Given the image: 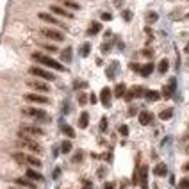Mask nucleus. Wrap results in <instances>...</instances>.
Masks as SVG:
<instances>
[{
	"mask_svg": "<svg viewBox=\"0 0 189 189\" xmlns=\"http://www.w3.org/2000/svg\"><path fill=\"white\" fill-rule=\"evenodd\" d=\"M32 59L34 61H38V63H41L43 66H48V68H52V70H57V72H64V66L59 61H55L52 57H48V55H45L41 52H34L32 54Z\"/></svg>",
	"mask_w": 189,
	"mask_h": 189,
	"instance_id": "obj_1",
	"label": "nucleus"
},
{
	"mask_svg": "<svg viewBox=\"0 0 189 189\" xmlns=\"http://www.w3.org/2000/svg\"><path fill=\"white\" fill-rule=\"evenodd\" d=\"M16 145L25 148V150H29V152H34V154H41L43 152L41 145H38L36 141H32L31 137H27V136H20V139L16 141Z\"/></svg>",
	"mask_w": 189,
	"mask_h": 189,
	"instance_id": "obj_2",
	"label": "nucleus"
},
{
	"mask_svg": "<svg viewBox=\"0 0 189 189\" xmlns=\"http://www.w3.org/2000/svg\"><path fill=\"white\" fill-rule=\"evenodd\" d=\"M21 114L31 116V118L38 120V121H50L48 114H46L43 109H36V107H23V109H21Z\"/></svg>",
	"mask_w": 189,
	"mask_h": 189,
	"instance_id": "obj_3",
	"label": "nucleus"
},
{
	"mask_svg": "<svg viewBox=\"0 0 189 189\" xmlns=\"http://www.w3.org/2000/svg\"><path fill=\"white\" fill-rule=\"evenodd\" d=\"M13 159H14L16 162H20V164H31L34 168H39V166H41V161L38 157H32V155H27V154H21V152L13 154Z\"/></svg>",
	"mask_w": 189,
	"mask_h": 189,
	"instance_id": "obj_4",
	"label": "nucleus"
},
{
	"mask_svg": "<svg viewBox=\"0 0 189 189\" xmlns=\"http://www.w3.org/2000/svg\"><path fill=\"white\" fill-rule=\"evenodd\" d=\"M29 73L34 75V77H38V79H43V80H55V75H54L52 72H46L41 66H31V68H29Z\"/></svg>",
	"mask_w": 189,
	"mask_h": 189,
	"instance_id": "obj_5",
	"label": "nucleus"
},
{
	"mask_svg": "<svg viewBox=\"0 0 189 189\" xmlns=\"http://www.w3.org/2000/svg\"><path fill=\"white\" fill-rule=\"evenodd\" d=\"M45 134V130H43L41 127H38V125H21L20 127V136H43Z\"/></svg>",
	"mask_w": 189,
	"mask_h": 189,
	"instance_id": "obj_6",
	"label": "nucleus"
},
{
	"mask_svg": "<svg viewBox=\"0 0 189 189\" xmlns=\"http://www.w3.org/2000/svg\"><path fill=\"white\" fill-rule=\"evenodd\" d=\"M41 34L45 36V38H48V39H54V41H63V39H64V34L61 31H57V29H48V27H43Z\"/></svg>",
	"mask_w": 189,
	"mask_h": 189,
	"instance_id": "obj_7",
	"label": "nucleus"
},
{
	"mask_svg": "<svg viewBox=\"0 0 189 189\" xmlns=\"http://www.w3.org/2000/svg\"><path fill=\"white\" fill-rule=\"evenodd\" d=\"M145 87L143 86H134V87H130L128 91H127V94H125V100H132V98H139V96H145Z\"/></svg>",
	"mask_w": 189,
	"mask_h": 189,
	"instance_id": "obj_8",
	"label": "nucleus"
},
{
	"mask_svg": "<svg viewBox=\"0 0 189 189\" xmlns=\"http://www.w3.org/2000/svg\"><path fill=\"white\" fill-rule=\"evenodd\" d=\"M25 100L27 102H32V104H50V100L46 98V96H43V94H38V93H27L25 94Z\"/></svg>",
	"mask_w": 189,
	"mask_h": 189,
	"instance_id": "obj_9",
	"label": "nucleus"
},
{
	"mask_svg": "<svg viewBox=\"0 0 189 189\" xmlns=\"http://www.w3.org/2000/svg\"><path fill=\"white\" fill-rule=\"evenodd\" d=\"M27 86L32 87V89H36V91H43V93H48V91H50L48 84H45L41 80H27Z\"/></svg>",
	"mask_w": 189,
	"mask_h": 189,
	"instance_id": "obj_10",
	"label": "nucleus"
},
{
	"mask_svg": "<svg viewBox=\"0 0 189 189\" xmlns=\"http://www.w3.org/2000/svg\"><path fill=\"white\" fill-rule=\"evenodd\" d=\"M39 20L46 21V23H52V25H59V27H63V29H68L64 23H61L57 18H54L52 14H46V13H39Z\"/></svg>",
	"mask_w": 189,
	"mask_h": 189,
	"instance_id": "obj_11",
	"label": "nucleus"
},
{
	"mask_svg": "<svg viewBox=\"0 0 189 189\" xmlns=\"http://www.w3.org/2000/svg\"><path fill=\"white\" fill-rule=\"evenodd\" d=\"M111 96H113V93L109 87H104L100 91V102L104 104V107H111Z\"/></svg>",
	"mask_w": 189,
	"mask_h": 189,
	"instance_id": "obj_12",
	"label": "nucleus"
},
{
	"mask_svg": "<svg viewBox=\"0 0 189 189\" xmlns=\"http://www.w3.org/2000/svg\"><path fill=\"white\" fill-rule=\"evenodd\" d=\"M139 182H141V189H148V166H141V169H139Z\"/></svg>",
	"mask_w": 189,
	"mask_h": 189,
	"instance_id": "obj_13",
	"label": "nucleus"
},
{
	"mask_svg": "<svg viewBox=\"0 0 189 189\" xmlns=\"http://www.w3.org/2000/svg\"><path fill=\"white\" fill-rule=\"evenodd\" d=\"M175 87H177V80H175V79H169L168 86H164V89H162V96H164V98H171Z\"/></svg>",
	"mask_w": 189,
	"mask_h": 189,
	"instance_id": "obj_14",
	"label": "nucleus"
},
{
	"mask_svg": "<svg viewBox=\"0 0 189 189\" xmlns=\"http://www.w3.org/2000/svg\"><path fill=\"white\" fill-rule=\"evenodd\" d=\"M152 120H154L152 113H148V111H141V113H139V123H141V125H150Z\"/></svg>",
	"mask_w": 189,
	"mask_h": 189,
	"instance_id": "obj_15",
	"label": "nucleus"
},
{
	"mask_svg": "<svg viewBox=\"0 0 189 189\" xmlns=\"http://www.w3.org/2000/svg\"><path fill=\"white\" fill-rule=\"evenodd\" d=\"M50 11H52L54 14H59V16H64V18H73V14H72L70 11L63 9V7H59V6H52Z\"/></svg>",
	"mask_w": 189,
	"mask_h": 189,
	"instance_id": "obj_16",
	"label": "nucleus"
},
{
	"mask_svg": "<svg viewBox=\"0 0 189 189\" xmlns=\"http://www.w3.org/2000/svg\"><path fill=\"white\" fill-rule=\"evenodd\" d=\"M16 184H18V186H21V187H27V189H36V184H34L32 180H29V179H23V177H20V179H16Z\"/></svg>",
	"mask_w": 189,
	"mask_h": 189,
	"instance_id": "obj_17",
	"label": "nucleus"
},
{
	"mask_svg": "<svg viewBox=\"0 0 189 189\" xmlns=\"http://www.w3.org/2000/svg\"><path fill=\"white\" fill-rule=\"evenodd\" d=\"M100 31H102V23L93 21V23L89 25V29H87V36H94V34H98Z\"/></svg>",
	"mask_w": 189,
	"mask_h": 189,
	"instance_id": "obj_18",
	"label": "nucleus"
},
{
	"mask_svg": "<svg viewBox=\"0 0 189 189\" xmlns=\"http://www.w3.org/2000/svg\"><path fill=\"white\" fill-rule=\"evenodd\" d=\"M166 173H168V168H166V164H162V162L154 168V175H157V177H164Z\"/></svg>",
	"mask_w": 189,
	"mask_h": 189,
	"instance_id": "obj_19",
	"label": "nucleus"
},
{
	"mask_svg": "<svg viewBox=\"0 0 189 189\" xmlns=\"http://www.w3.org/2000/svg\"><path fill=\"white\" fill-rule=\"evenodd\" d=\"M27 177H29L31 180H38V182H41V180H43V175H41V173H38L36 169H32V168L27 169Z\"/></svg>",
	"mask_w": 189,
	"mask_h": 189,
	"instance_id": "obj_20",
	"label": "nucleus"
},
{
	"mask_svg": "<svg viewBox=\"0 0 189 189\" xmlns=\"http://www.w3.org/2000/svg\"><path fill=\"white\" fill-rule=\"evenodd\" d=\"M145 96H146V100H150V102H157L159 98H161V93H159V91H154V89H148L146 93H145Z\"/></svg>",
	"mask_w": 189,
	"mask_h": 189,
	"instance_id": "obj_21",
	"label": "nucleus"
},
{
	"mask_svg": "<svg viewBox=\"0 0 189 189\" xmlns=\"http://www.w3.org/2000/svg\"><path fill=\"white\" fill-rule=\"evenodd\" d=\"M127 94V87L125 84H118L114 87V96H118V98H121V96H125Z\"/></svg>",
	"mask_w": 189,
	"mask_h": 189,
	"instance_id": "obj_22",
	"label": "nucleus"
},
{
	"mask_svg": "<svg viewBox=\"0 0 189 189\" xmlns=\"http://www.w3.org/2000/svg\"><path fill=\"white\" fill-rule=\"evenodd\" d=\"M152 72H154V64H152V63H146L145 66H141V72H139V73L143 75V77H148Z\"/></svg>",
	"mask_w": 189,
	"mask_h": 189,
	"instance_id": "obj_23",
	"label": "nucleus"
},
{
	"mask_svg": "<svg viewBox=\"0 0 189 189\" xmlns=\"http://www.w3.org/2000/svg\"><path fill=\"white\" fill-rule=\"evenodd\" d=\"M87 123H89V114H87V113H82L80 118H79V127H80V128H86Z\"/></svg>",
	"mask_w": 189,
	"mask_h": 189,
	"instance_id": "obj_24",
	"label": "nucleus"
},
{
	"mask_svg": "<svg viewBox=\"0 0 189 189\" xmlns=\"http://www.w3.org/2000/svg\"><path fill=\"white\" fill-rule=\"evenodd\" d=\"M61 130H63V134L64 136H68V137H75V130L72 128L70 125H63L61 127Z\"/></svg>",
	"mask_w": 189,
	"mask_h": 189,
	"instance_id": "obj_25",
	"label": "nucleus"
},
{
	"mask_svg": "<svg viewBox=\"0 0 189 189\" xmlns=\"http://www.w3.org/2000/svg\"><path fill=\"white\" fill-rule=\"evenodd\" d=\"M168 68H169L168 59H162V61L159 63V73H166V72H168Z\"/></svg>",
	"mask_w": 189,
	"mask_h": 189,
	"instance_id": "obj_26",
	"label": "nucleus"
},
{
	"mask_svg": "<svg viewBox=\"0 0 189 189\" xmlns=\"http://www.w3.org/2000/svg\"><path fill=\"white\" fill-rule=\"evenodd\" d=\"M171 116H173V109H164V111H161L159 118H161V120H169Z\"/></svg>",
	"mask_w": 189,
	"mask_h": 189,
	"instance_id": "obj_27",
	"label": "nucleus"
},
{
	"mask_svg": "<svg viewBox=\"0 0 189 189\" xmlns=\"http://www.w3.org/2000/svg\"><path fill=\"white\" fill-rule=\"evenodd\" d=\"M89 52H91V45H89V43H84L82 48H80V55H82V57H87Z\"/></svg>",
	"mask_w": 189,
	"mask_h": 189,
	"instance_id": "obj_28",
	"label": "nucleus"
},
{
	"mask_svg": "<svg viewBox=\"0 0 189 189\" xmlns=\"http://www.w3.org/2000/svg\"><path fill=\"white\" fill-rule=\"evenodd\" d=\"M61 152H63V154H70V152H72V141H63Z\"/></svg>",
	"mask_w": 189,
	"mask_h": 189,
	"instance_id": "obj_29",
	"label": "nucleus"
},
{
	"mask_svg": "<svg viewBox=\"0 0 189 189\" xmlns=\"http://www.w3.org/2000/svg\"><path fill=\"white\" fill-rule=\"evenodd\" d=\"M64 6H66V7H70V9H80V6H79V4H77V2H73V0H64Z\"/></svg>",
	"mask_w": 189,
	"mask_h": 189,
	"instance_id": "obj_30",
	"label": "nucleus"
},
{
	"mask_svg": "<svg viewBox=\"0 0 189 189\" xmlns=\"http://www.w3.org/2000/svg\"><path fill=\"white\" fill-rule=\"evenodd\" d=\"M61 55H63L64 61H70V59H72V48H70V46H68V48H64Z\"/></svg>",
	"mask_w": 189,
	"mask_h": 189,
	"instance_id": "obj_31",
	"label": "nucleus"
},
{
	"mask_svg": "<svg viewBox=\"0 0 189 189\" xmlns=\"http://www.w3.org/2000/svg\"><path fill=\"white\" fill-rule=\"evenodd\" d=\"M179 189H189V179H182L179 182Z\"/></svg>",
	"mask_w": 189,
	"mask_h": 189,
	"instance_id": "obj_32",
	"label": "nucleus"
},
{
	"mask_svg": "<svg viewBox=\"0 0 189 189\" xmlns=\"http://www.w3.org/2000/svg\"><path fill=\"white\" fill-rule=\"evenodd\" d=\"M159 18V14L157 13H148V16H146V20L150 21V23H152V21H155Z\"/></svg>",
	"mask_w": 189,
	"mask_h": 189,
	"instance_id": "obj_33",
	"label": "nucleus"
},
{
	"mask_svg": "<svg viewBox=\"0 0 189 189\" xmlns=\"http://www.w3.org/2000/svg\"><path fill=\"white\" fill-rule=\"evenodd\" d=\"M121 16H123V20H125V21H130L132 13H130V11H123V13H121Z\"/></svg>",
	"mask_w": 189,
	"mask_h": 189,
	"instance_id": "obj_34",
	"label": "nucleus"
},
{
	"mask_svg": "<svg viewBox=\"0 0 189 189\" xmlns=\"http://www.w3.org/2000/svg\"><path fill=\"white\" fill-rule=\"evenodd\" d=\"M86 102H87V96H86L84 93H80V94H79V104H80V105H86Z\"/></svg>",
	"mask_w": 189,
	"mask_h": 189,
	"instance_id": "obj_35",
	"label": "nucleus"
},
{
	"mask_svg": "<svg viewBox=\"0 0 189 189\" xmlns=\"http://www.w3.org/2000/svg\"><path fill=\"white\" fill-rule=\"evenodd\" d=\"M45 50H48V52H57V48L54 46V45H41Z\"/></svg>",
	"mask_w": 189,
	"mask_h": 189,
	"instance_id": "obj_36",
	"label": "nucleus"
},
{
	"mask_svg": "<svg viewBox=\"0 0 189 189\" xmlns=\"http://www.w3.org/2000/svg\"><path fill=\"white\" fill-rule=\"evenodd\" d=\"M105 128H107V118H102V120H100V130H105Z\"/></svg>",
	"mask_w": 189,
	"mask_h": 189,
	"instance_id": "obj_37",
	"label": "nucleus"
},
{
	"mask_svg": "<svg viewBox=\"0 0 189 189\" xmlns=\"http://www.w3.org/2000/svg\"><path fill=\"white\" fill-rule=\"evenodd\" d=\"M102 20H104V21L113 20V14H111V13H102Z\"/></svg>",
	"mask_w": 189,
	"mask_h": 189,
	"instance_id": "obj_38",
	"label": "nucleus"
},
{
	"mask_svg": "<svg viewBox=\"0 0 189 189\" xmlns=\"http://www.w3.org/2000/svg\"><path fill=\"white\" fill-rule=\"evenodd\" d=\"M120 134H121V136H127V134H128V127L121 125V127H120Z\"/></svg>",
	"mask_w": 189,
	"mask_h": 189,
	"instance_id": "obj_39",
	"label": "nucleus"
},
{
	"mask_svg": "<svg viewBox=\"0 0 189 189\" xmlns=\"http://www.w3.org/2000/svg\"><path fill=\"white\" fill-rule=\"evenodd\" d=\"M86 86H87L86 82H80V80H77V82L73 84V87H75V89H79V87H86Z\"/></svg>",
	"mask_w": 189,
	"mask_h": 189,
	"instance_id": "obj_40",
	"label": "nucleus"
},
{
	"mask_svg": "<svg viewBox=\"0 0 189 189\" xmlns=\"http://www.w3.org/2000/svg\"><path fill=\"white\" fill-rule=\"evenodd\" d=\"M130 70H134V72H141V66L136 63H130Z\"/></svg>",
	"mask_w": 189,
	"mask_h": 189,
	"instance_id": "obj_41",
	"label": "nucleus"
},
{
	"mask_svg": "<svg viewBox=\"0 0 189 189\" xmlns=\"http://www.w3.org/2000/svg\"><path fill=\"white\" fill-rule=\"evenodd\" d=\"M82 159V152H79V154H75V157H73V162H79Z\"/></svg>",
	"mask_w": 189,
	"mask_h": 189,
	"instance_id": "obj_42",
	"label": "nucleus"
},
{
	"mask_svg": "<svg viewBox=\"0 0 189 189\" xmlns=\"http://www.w3.org/2000/svg\"><path fill=\"white\" fill-rule=\"evenodd\" d=\"M104 189H114V184H113V182H107L104 186Z\"/></svg>",
	"mask_w": 189,
	"mask_h": 189,
	"instance_id": "obj_43",
	"label": "nucleus"
},
{
	"mask_svg": "<svg viewBox=\"0 0 189 189\" xmlns=\"http://www.w3.org/2000/svg\"><path fill=\"white\" fill-rule=\"evenodd\" d=\"M59 173H61V169L55 168V171H54V179H57V177H59Z\"/></svg>",
	"mask_w": 189,
	"mask_h": 189,
	"instance_id": "obj_44",
	"label": "nucleus"
},
{
	"mask_svg": "<svg viewBox=\"0 0 189 189\" xmlns=\"http://www.w3.org/2000/svg\"><path fill=\"white\" fill-rule=\"evenodd\" d=\"M89 102H91V104H96V96H94V94L89 96Z\"/></svg>",
	"mask_w": 189,
	"mask_h": 189,
	"instance_id": "obj_45",
	"label": "nucleus"
},
{
	"mask_svg": "<svg viewBox=\"0 0 189 189\" xmlns=\"http://www.w3.org/2000/svg\"><path fill=\"white\" fill-rule=\"evenodd\" d=\"M182 169H184V171H189V162H186V164L182 166Z\"/></svg>",
	"mask_w": 189,
	"mask_h": 189,
	"instance_id": "obj_46",
	"label": "nucleus"
},
{
	"mask_svg": "<svg viewBox=\"0 0 189 189\" xmlns=\"http://www.w3.org/2000/svg\"><path fill=\"white\" fill-rule=\"evenodd\" d=\"M186 52L189 54V43H187V45H186Z\"/></svg>",
	"mask_w": 189,
	"mask_h": 189,
	"instance_id": "obj_47",
	"label": "nucleus"
},
{
	"mask_svg": "<svg viewBox=\"0 0 189 189\" xmlns=\"http://www.w3.org/2000/svg\"><path fill=\"white\" fill-rule=\"evenodd\" d=\"M186 152H187V154H189V146H187V148H186Z\"/></svg>",
	"mask_w": 189,
	"mask_h": 189,
	"instance_id": "obj_48",
	"label": "nucleus"
},
{
	"mask_svg": "<svg viewBox=\"0 0 189 189\" xmlns=\"http://www.w3.org/2000/svg\"><path fill=\"white\" fill-rule=\"evenodd\" d=\"M186 139H189V134H187V136H186Z\"/></svg>",
	"mask_w": 189,
	"mask_h": 189,
	"instance_id": "obj_49",
	"label": "nucleus"
},
{
	"mask_svg": "<svg viewBox=\"0 0 189 189\" xmlns=\"http://www.w3.org/2000/svg\"><path fill=\"white\" fill-rule=\"evenodd\" d=\"M187 18H189V13H187Z\"/></svg>",
	"mask_w": 189,
	"mask_h": 189,
	"instance_id": "obj_50",
	"label": "nucleus"
},
{
	"mask_svg": "<svg viewBox=\"0 0 189 189\" xmlns=\"http://www.w3.org/2000/svg\"><path fill=\"white\" fill-rule=\"evenodd\" d=\"M13 189H16V187H13Z\"/></svg>",
	"mask_w": 189,
	"mask_h": 189,
	"instance_id": "obj_51",
	"label": "nucleus"
}]
</instances>
